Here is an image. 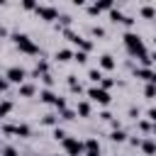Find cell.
I'll return each mask as SVG.
<instances>
[{
	"label": "cell",
	"mask_w": 156,
	"mask_h": 156,
	"mask_svg": "<svg viewBox=\"0 0 156 156\" xmlns=\"http://www.w3.org/2000/svg\"><path fill=\"white\" fill-rule=\"evenodd\" d=\"M10 37H12V41L17 44V49H20L22 54H27V56H39V54H41V49L32 41L29 34H24V32H12Z\"/></svg>",
	"instance_id": "6da1fadb"
},
{
	"label": "cell",
	"mask_w": 156,
	"mask_h": 156,
	"mask_svg": "<svg viewBox=\"0 0 156 156\" xmlns=\"http://www.w3.org/2000/svg\"><path fill=\"white\" fill-rule=\"evenodd\" d=\"M61 146H63V151H66L68 156H85V144H83L78 136H66V139L61 141Z\"/></svg>",
	"instance_id": "7a4b0ae2"
},
{
	"label": "cell",
	"mask_w": 156,
	"mask_h": 156,
	"mask_svg": "<svg viewBox=\"0 0 156 156\" xmlns=\"http://www.w3.org/2000/svg\"><path fill=\"white\" fill-rule=\"evenodd\" d=\"M27 76H29V73H27L22 66H10V68L5 71V78H7L10 83H15L17 88H20L22 83H27Z\"/></svg>",
	"instance_id": "3957f363"
},
{
	"label": "cell",
	"mask_w": 156,
	"mask_h": 156,
	"mask_svg": "<svg viewBox=\"0 0 156 156\" xmlns=\"http://www.w3.org/2000/svg\"><path fill=\"white\" fill-rule=\"evenodd\" d=\"M85 95H88V100H93V102H98V105H110V100H112V98H110V93H107V90H102L100 85L88 88V93H85Z\"/></svg>",
	"instance_id": "277c9868"
},
{
	"label": "cell",
	"mask_w": 156,
	"mask_h": 156,
	"mask_svg": "<svg viewBox=\"0 0 156 156\" xmlns=\"http://www.w3.org/2000/svg\"><path fill=\"white\" fill-rule=\"evenodd\" d=\"M37 17L39 20H44V22H54V20H58V7H54V5H37Z\"/></svg>",
	"instance_id": "5b68a950"
},
{
	"label": "cell",
	"mask_w": 156,
	"mask_h": 156,
	"mask_svg": "<svg viewBox=\"0 0 156 156\" xmlns=\"http://www.w3.org/2000/svg\"><path fill=\"white\" fill-rule=\"evenodd\" d=\"M132 73H134L136 78H141V80H146V83L156 85V71H154V68H141V66H134V68H132Z\"/></svg>",
	"instance_id": "8992f818"
},
{
	"label": "cell",
	"mask_w": 156,
	"mask_h": 156,
	"mask_svg": "<svg viewBox=\"0 0 156 156\" xmlns=\"http://www.w3.org/2000/svg\"><path fill=\"white\" fill-rule=\"evenodd\" d=\"M39 100L44 102V105H56V100H58V95L51 90V88H44V90H39Z\"/></svg>",
	"instance_id": "52a82bcc"
},
{
	"label": "cell",
	"mask_w": 156,
	"mask_h": 156,
	"mask_svg": "<svg viewBox=\"0 0 156 156\" xmlns=\"http://www.w3.org/2000/svg\"><path fill=\"white\" fill-rule=\"evenodd\" d=\"M83 144H85V156H100V141H98V139L90 136V139H85Z\"/></svg>",
	"instance_id": "ba28073f"
},
{
	"label": "cell",
	"mask_w": 156,
	"mask_h": 156,
	"mask_svg": "<svg viewBox=\"0 0 156 156\" xmlns=\"http://www.w3.org/2000/svg\"><path fill=\"white\" fill-rule=\"evenodd\" d=\"M141 151H144V156H156V139L154 136L141 139Z\"/></svg>",
	"instance_id": "9c48e42d"
},
{
	"label": "cell",
	"mask_w": 156,
	"mask_h": 156,
	"mask_svg": "<svg viewBox=\"0 0 156 156\" xmlns=\"http://www.w3.org/2000/svg\"><path fill=\"white\" fill-rule=\"evenodd\" d=\"M115 58H112V54H102L100 56V61H98V66H100V71H112L115 68Z\"/></svg>",
	"instance_id": "30bf717a"
},
{
	"label": "cell",
	"mask_w": 156,
	"mask_h": 156,
	"mask_svg": "<svg viewBox=\"0 0 156 156\" xmlns=\"http://www.w3.org/2000/svg\"><path fill=\"white\" fill-rule=\"evenodd\" d=\"M46 73H49V61L41 58V61H37V66H34V71H32L29 76H32V78H41V76H46Z\"/></svg>",
	"instance_id": "8fae6325"
},
{
	"label": "cell",
	"mask_w": 156,
	"mask_h": 156,
	"mask_svg": "<svg viewBox=\"0 0 156 156\" xmlns=\"http://www.w3.org/2000/svg\"><path fill=\"white\" fill-rule=\"evenodd\" d=\"M17 93H20V98H32V95L37 93V85L27 80V83H22V85L17 88Z\"/></svg>",
	"instance_id": "7c38bea8"
},
{
	"label": "cell",
	"mask_w": 156,
	"mask_h": 156,
	"mask_svg": "<svg viewBox=\"0 0 156 156\" xmlns=\"http://www.w3.org/2000/svg\"><path fill=\"white\" fill-rule=\"evenodd\" d=\"M110 20H112L115 24H124V22H127V15H124L119 7H112V10H110Z\"/></svg>",
	"instance_id": "4fadbf2b"
},
{
	"label": "cell",
	"mask_w": 156,
	"mask_h": 156,
	"mask_svg": "<svg viewBox=\"0 0 156 156\" xmlns=\"http://www.w3.org/2000/svg\"><path fill=\"white\" fill-rule=\"evenodd\" d=\"M63 37H66V39H68L71 44H76V46H80V44H83V37H80L78 32H73V29H68V27L63 29Z\"/></svg>",
	"instance_id": "5bb4252c"
},
{
	"label": "cell",
	"mask_w": 156,
	"mask_h": 156,
	"mask_svg": "<svg viewBox=\"0 0 156 156\" xmlns=\"http://www.w3.org/2000/svg\"><path fill=\"white\" fill-rule=\"evenodd\" d=\"M15 136H22V139H27V136H32V127H29V124H24V122H20V124H15Z\"/></svg>",
	"instance_id": "9a60e30c"
},
{
	"label": "cell",
	"mask_w": 156,
	"mask_h": 156,
	"mask_svg": "<svg viewBox=\"0 0 156 156\" xmlns=\"http://www.w3.org/2000/svg\"><path fill=\"white\" fill-rule=\"evenodd\" d=\"M90 112H93V110H90V102H88V100H80V102L76 105V115H80V117H90Z\"/></svg>",
	"instance_id": "2e32d148"
},
{
	"label": "cell",
	"mask_w": 156,
	"mask_h": 156,
	"mask_svg": "<svg viewBox=\"0 0 156 156\" xmlns=\"http://www.w3.org/2000/svg\"><path fill=\"white\" fill-rule=\"evenodd\" d=\"M139 15H141L144 20H154V17H156V7H154V5H141V7H139Z\"/></svg>",
	"instance_id": "e0dca14e"
},
{
	"label": "cell",
	"mask_w": 156,
	"mask_h": 156,
	"mask_svg": "<svg viewBox=\"0 0 156 156\" xmlns=\"http://www.w3.org/2000/svg\"><path fill=\"white\" fill-rule=\"evenodd\" d=\"M110 139H112L115 144H122V141H127L129 136H127V132H124V129H112V132H110Z\"/></svg>",
	"instance_id": "ac0fdd59"
},
{
	"label": "cell",
	"mask_w": 156,
	"mask_h": 156,
	"mask_svg": "<svg viewBox=\"0 0 156 156\" xmlns=\"http://www.w3.org/2000/svg\"><path fill=\"white\" fill-rule=\"evenodd\" d=\"M54 58H56V61H71V58H73V51H71V49H56Z\"/></svg>",
	"instance_id": "d6986e66"
},
{
	"label": "cell",
	"mask_w": 156,
	"mask_h": 156,
	"mask_svg": "<svg viewBox=\"0 0 156 156\" xmlns=\"http://www.w3.org/2000/svg\"><path fill=\"white\" fill-rule=\"evenodd\" d=\"M58 119H61L58 115H51V112H49V115L41 117V124H46V127H58Z\"/></svg>",
	"instance_id": "ffe728a7"
},
{
	"label": "cell",
	"mask_w": 156,
	"mask_h": 156,
	"mask_svg": "<svg viewBox=\"0 0 156 156\" xmlns=\"http://www.w3.org/2000/svg\"><path fill=\"white\" fill-rule=\"evenodd\" d=\"M12 107H15L12 100H5V98H2V100H0V117H7V115L12 112Z\"/></svg>",
	"instance_id": "44dd1931"
},
{
	"label": "cell",
	"mask_w": 156,
	"mask_h": 156,
	"mask_svg": "<svg viewBox=\"0 0 156 156\" xmlns=\"http://www.w3.org/2000/svg\"><path fill=\"white\" fill-rule=\"evenodd\" d=\"M88 78H90L95 85H100V80H102L105 76H102V71H100V68H90V71H88Z\"/></svg>",
	"instance_id": "7402d4cb"
},
{
	"label": "cell",
	"mask_w": 156,
	"mask_h": 156,
	"mask_svg": "<svg viewBox=\"0 0 156 156\" xmlns=\"http://www.w3.org/2000/svg\"><path fill=\"white\" fill-rule=\"evenodd\" d=\"M51 136L56 139V141H63L68 134H66V129H61V127H54V132H51Z\"/></svg>",
	"instance_id": "603a6c76"
},
{
	"label": "cell",
	"mask_w": 156,
	"mask_h": 156,
	"mask_svg": "<svg viewBox=\"0 0 156 156\" xmlns=\"http://www.w3.org/2000/svg\"><path fill=\"white\" fill-rule=\"evenodd\" d=\"M90 34H93V37H100V39H102V37H105L107 32H105V27H100V24H93V27H90Z\"/></svg>",
	"instance_id": "cb8c5ba5"
},
{
	"label": "cell",
	"mask_w": 156,
	"mask_h": 156,
	"mask_svg": "<svg viewBox=\"0 0 156 156\" xmlns=\"http://www.w3.org/2000/svg\"><path fill=\"white\" fill-rule=\"evenodd\" d=\"M58 117H61V119H68V122H71V119H76L78 115H76V110H68V107H66L63 112H58Z\"/></svg>",
	"instance_id": "d4e9b609"
},
{
	"label": "cell",
	"mask_w": 156,
	"mask_h": 156,
	"mask_svg": "<svg viewBox=\"0 0 156 156\" xmlns=\"http://www.w3.org/2000/svg\"><path fill=\"white\" fill-rule=\"evenodd\" d=\"M144 95H146L149 100H154V98H156V85H151V83H146V85H144Z\"/></svg>",
	"instance_id": "484cf974"
},
{
	"label": "cell",
	"mask_w": 156,
	"mask_h": 156,
	"mask_svg": "<svg viewBox=\"0 0 156 156\" xmlns=\"http://www.w3.org/2000/svg\"><path fill=\"white\" fill-rule=\"evenodd\" d=\"M73 61L85 63V61H88V51H73Z\"/></svg>",
	"instance_id": "4316f807"
},
{
	"label": "cell",
	"mask_w": 156,
	"mask_h": 156,
	"mask_svg": "<svg viewBox=\"0 0 156 156\" xmlns=\"http://www.w3.org/2000/svg\"><path fill=\"white\" fill-rule=\"evenodd\" d=\"M0 156H20V154H17V149H15V146H2Z\"/></svg>",
	"instance_id": "83f0119b"
},
{
	"label": "cell",
	"mask_w": 156,
	"mask_h": 156,
	"mask_svg": "<svg viewBox=\"0 0 156 156\" xmlns=\"http://www.w3.org/2000/svg\"><path fill=\"white\" fill-rule=\"evenodd\" d=\"M112 85H115V80H112V78H102V80H100V88H102V90H107V93H110V88H112Z\"/></svg>",
	"instance_id": "f1b7e54d"
},
{
	"label": "cell",
	"mask_w": 156,
	"mask_h": 156,
	"mask_svg": "<svg viewBox=\"0 0 156 156\" xmlns=\"http://www.w3.org/2000/svg\"><path fill=\"white\" fill-rule=\"evenodd\" d=\"M139 129H141V132H151V129H154V124H151L149 119H139Z\"/></svg>",
	"instance_id": "f546056e"
},
{
	"label": "cell",
	"mask_w": 156,
	"mask_h": 156,
	"mask_svg": "<svg viewBox=\"0 0 156 156\" xmlns=\"http://www.w3.org/2000/svg\"><path fill=\"white\" fill-rule=\"evenodd\" d=\"M127 115H129L132 119H139V107H136V105H129V110H127Z\"/></svg>",
	"instance_id": "4dcf8cb0"
},
{
	"label": "cell",
	"mask_w": 156,
	"mask_h": 156,
	"mask_svg": "<svg viewBox=\"0 0 156 156\" xmlns=\"http://www.w3.org/2000/svg\"><path fill=\"white\" fill-rule=\"evenodd\" d=\"M7 90H10V80L5 76H0V93H7Z\"/></svg>",
	"instance_id": "1f68e13d"
},
{
	"label": "cell",
	"mask_w": 156,
	"mask_h": 156,
	"mask_svg": "<svg viewBox=\"0 0 156 156\" xmlns=\"http://www.w3.org/2000/svg\"><path fill=\"white\" fill-rule=\"evenodd\" d=\"M41 83H44L46 88H51V85H54V76H51V73H46V76H41Z\"/></svg>",
	"instance_id": "d6a6232c"
},
{
	"label": "cell",
	"mask_w": 156,
	"mask_h": 156,
	"mask_svg": "<svg viewBox=\"0 0 156 156\" xmlns=\"http://www.w3.org/2000/svg\"><path fill=\"white\" fill-rule=\"evenodd\" d=\"M98 117H100L102 122H112V119H115V117H112V112H107V110H102V112H100Z\"/></svg>",
	"instance_id": "836d02e7"
},
{
	"label": "cell",
	"mask_w": 156,
	"mask_h": 156,
	"mask_svg": "<svg viewBox=\"0 0 156 156\" xmlns=\"http://www.w3.org/2000/svg\"><path fill=\"white\" fill-rule=\"evenodd\" d=\"M85 10H88V15H90V17H95V15H100V10H98V5H95V2H93V5H88Z\"/></svg>",
	"instance_id": "e575fe53"
},
{
	"label": "cell",
	"mask_w": 156,
	"mask_h": 156,
	"mask_svg": "<svg viewBox=\"0 0 156 156\" xmlns=\"http://www.w3.org/2000/svg\"><path fill=\"white\" fill-rule=\"evenodd\" d=\"M54 107H56V110H58V112H63V110H66V98H58V100H56V105H54Z\"/></svg>",
	"instance_id": "d590c367"
},
{
	"label": "cell",
	"mask_w": 156,
	"mask_h": 156,
	"mask_svg": "<svg viewBox=\"0 0 156 156\" xmlns=\"http://www.w3.org/2000/svg\"><path fill=\"white\" fill-rule=\"evenodd\" d=\"M22 7H24V10H37V2H34V0H24Z\"/></svg>",
	"instance_id": "8d00e7d4"
},
{
	"label": "cell",
	"mask_w": 156,
	"mask_h": 156,
	"mask_svg": "<svg viewBox=\"0 0 156 156\" xmlns=\"http://www.w3.org/2000/svg\"><path fill=\"white\" fill-rule=\"evenodd\" d=\"M146 117H149V122H151V124H156V107H151V110L146 112Z\"/></svg>",
	"instance_id": "74e56055"
},
{
	"label": "cell",
	"mask_w": 156,
	"mask_h": 156,
	"mask_svg": "<svg viewBox=\"0 0 156 156\" xmlns=\"http://www.w3.org/2000/svg\"><path fill=\"white\" fill-rule=\"evenodd\" d=\"M58 20H61V24H71V22H73L71 15H58Z\"/></svg>",
	"instance_id": "f35d334b"
},
{
	"label": "cell",
	"mask_w": 156,
	"mask_h": 156,
	"mask_svg": "<svg viewBox=\"0 0 156 156\" xmlns=\"http://www.w3.org/2000/svg\"><path fill=\"white\" fill-rule=\"evenodd\" d=\"M127 141H129V144H132V146H141V139H139V136H129V139H127Z\"/></svg>",
	"instance_id": "ab89813d"
},
{
	"label": "cell",
	"mask_w": 156,
	"mask_h": 156,
	"mask_svg": "<svg viewBox=\"0 0 156 156\" xmlns=\"http://www.w3.org/2000/svg\"><path fill=\"white\" fill-rule=\"evenodd\" d=\"M71 93H78V95H80V93H83V85H80V83H76V85H71Z\"/></svg>",
	"instance_id": "60d3db41"
},
{
	"label": "cell",
	"mask_w": 156,
	"mask_h": 156,
	"mask_svg": "<svg viewBox=\"0 0 156 156\" xmlns=\"http://www.w3.org/2000/svg\"><path fill=\"white\" fill-rule=\"evenodd\" d=\"M0 37H7V27H5L2 22H0Z\"/></svg>",
	"instance_id": "b9f144b4"
},
{
	"label": "cell",
	"mask_w": 156,
	"mask_h": 156,
	"mask_svg": "<svg viewBox=\"0 0 156 156\" xmlns=\"http://www.w3.org/2000/svg\"><path fill=\"white\" fill-rule=\"evenodd\" d=\"M151 136H154V139H156V124H154V129H151Z\"/></svg>",
	"instance_id": "7bdbcfd3"
},
{
	"label": "cell",
	"mask_w": 156,
	"mask_h": 156,
	"mask_svg": "<svg viewBox=\"0 0 156 156\" xmlns=\"http://www.w3.org/2000/svg\"><path fill=\"white\" fill-rule=\"evenodd\" d=\"M151 61H154V63H156V51H154V54H151Z\"/></svg>",
	"instance_id": "ee69618b"
}]
</instances>
